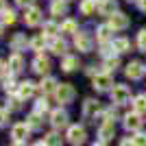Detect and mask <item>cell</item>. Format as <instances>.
Masks as SVG:
<instances>
[{"label": "cell", "instance_id": "ffe728a7", "mask_svg": "<svg viewBox=\"0 0 146 146\" xmlns=\"http://www.w3.org/2000/svg\"><path fill=\"white\" fill-rule=\"evenodd\" d=\"M50 50H52V52H55V55H66V50H68V46H66V42H63V39H52V42H50Z\"/></svg>", "mask_w": 146, "mask_h": 146}, {"label": "cell", "instance_id": "83f0119b", "mask_svg": "<svg viewBox=\"0 0 146 146\" xmlns=\"http://www.w3.org/2000/svg\"><path fill=\"white\" fill-rule=\"evenodd\" d=\"M109 26H98V31H96V37H98V42H107L109 39Z\"/></svg>", "mask_w": 146, "mask_h": 146}, {"label": "cell", "instance_id": "ac0fdd59", "mask_svg": "<svg viewBox=\"0 0 146 146\" xmlns=\"http://www.w3.org/2000/svg\"><path fill=\"white\" fill-rule=\"evenodd\" d=\"M61 68H63L66 72H72L74 68H79V57L66 55V57H63V61H61Z\"/></svg>", "mask_w": 146, "mask_h": 146}, {"label": "cell", "instance_id": "e0dca14e", "mask_svg": "<svg viewBox=\"0 0 146 146\" xmlns=\"http://www.w3.org/2000/svg\"><path fill=\"white\" fill-rule=\"evenodd\" d=\"M7 66L11 68V72H20L22 68H24V59L20 57V52H13L11 57H9V63Z\"/></svg>", "mask_w": 146, "mask_h": 146}, {"label": "cell", "instance_id": "b9f144b4", "mask_svg": "<svg viewBox=\"0 0 146 146\" xmlns=\"http://www.w3.org/2000/svg\"><path fill=\"white\" fill-rule=\"evenodd\" d=\"M137 7H140V11L146 13V0H137Z\"/></svg>", "mask_w": 146, "mask_h": 146}, {"label": "cell", "instance_id": "cb8c5ba5", "mask_svg": "<svg viewBox=\"0 0 146 146\" xmlns=\"http://www.w3.org/2000/svg\"><path fill=\"white\" fill-rule=\"evenodd\" d=\"M26 124H29V129H39V127H42V118H39V113L33 111V113L29 116V120H26Z\"/></svg>", "mask_w": 146, "mask_h": 146}, {"label": "cell", "instance_id": "9c48e42d", "mask_svg": "<svg viewBox=\"0 0 146 146\" xmlns=\"http://www.w3.org/2000/svg\"><path fill=\"white\" fill-rule=\"evenodd\" d=\"M29 131H31V129H29L26 122H18V124H13V127H11V137L15 142H22L26 135H29Z\"/></svg>", "mask_w": 146, "mask_h": 146}, {"label": "cell", "instance_id": "d6986e66", "mask_svg": "<svg viewBox=\"0 0 146 146\" xmlns=\"http://www.w3.org/2000/svg\"><path fill=\"white\" fill-rule=\"evenodd\" d=\"M9 46H11L13 50H22L26 46V37L22 35V33H15V35L11 37V42H9Z\"/></svg>", "mask_w": 146, "mask_h": 146}, {"label": "cell", "instance_id": "d590c367", "mask_svg": "<svg viewBox=\"0 0 146 146\" xmlns=\"http://www.w3.org/2000/svg\"><path fill=\"white\" fill-rule=\"evenodd\" d=\"M118 63H120V61H118L116 57H111V59H107V63H105V70L111 72V70H116V68H118Z\"/></svg>", "mask_w": 146, "mask_h": 146}, {"label": "cell", "instance_id": "f35d334b", "mask_svg": "<svg viewBox=\"0 0 146 146\" xmlns=\"http://www.w3.org/2000/svg\"><path fill=\"white\" fill-rule=\"evenodd\" d=\"M118 146H133V140H131V137H122Z\"/></svg>", "mask_w": 146, "mask_h": 146}, {"label": "cell", "instance_id": "4fadbf2b", "mask_svg": "<svg viewBox=\"0 0 146 146\" xmlns=\"http://www.w3.org/2000/svg\"><path fill=\"white\" fill-rule=\"evenodd\" d=\"M50 122H52V127H55V129L66 127V124H68V116H66V111L55 109L52 113H50Z\"/></svg>", "mask_w": 146, "mask_h": 146}, {"label": "cell", "instance_id": "3957f363", "mask_svg": "<svg viewBox=\"0 0 146 146\" xmlns=\"http://www.w3.org/2000/svg\"><path fill=\"white\" fill-rule=\"evenodd\" d=\"M131 24V20H129V15H124V13H113L109 18V29H113V31H124L127 26Z\"/></svg>", "mask_w": 146, "mask_h": 146}, {"label": "cell", "instance_id": "30bf717a", "mask_svg": "<svg viewBox=\"0 0 146 146\" xmlns=\"http://www.w3.org/2000/svg\"><path fill=\"white\" fill-rule=\"evenodd\" d=\"M113 133H116V127H113V122H109V120H105L103 124H100V129H98V137H100V142L111 140Z\"/></svg>", "mask_w": 146, "mask_h": 146}, {"label": "cell", "instance_id": "8fae6325", "mask_svg": "<svg viewBox=\"0 0 146 146\" xmlns=\"http://www.w3.org/2000/svg\"><path fill=\"white\" fill-rule=\"evenodd\" d=\"M33 70H35L37 74H48V70H50V61L46 59L42 52H39V55L35 57V61H33Z\"/></svg>", "mask_w": 146, "mask_h": 146}, {"label": "cell", "instance_id": "c3c4849f", "mask_svg": "<svg viewBox=\"0 0 146 146\" xmlns=\"http://www.w3.org/2000/svg\"><path fill=\"white\" fill-rule=\"evenodd\" d=\"M144 70H146V68H144Z\"/></svg>", "mask_w": 146, "mask_h": 146}, {"label": "cell", "instance_id": "603a6c76", "mask_svg": "<svg viewBox=\"0 0 146 146\" xmlns=\"http://www.w3.org/2000/svg\"><path fill=\"white\" fill-rule=\"evenodd\" d=\"M39 90H42L44 94H46V92H55V90H57V81L50 79V76H48V79H44L42 85H39Z\"/></svg>", "mask_w": 146, "mask_h": 146}, {"label": "cell", "instance_id": "ba28073f", "mask_svg": "<svg viewBox=\"0 0 146 146\" xmlns=\"http://www.w3.org/2000/svg\"><path fill=\"white\" fill-rule=\"evenodd\" d=\"M111 85H113V81H111L109 74H96V76H94V90H98V92H107Z\"/></svg>", "mask_w": 146, "mask_h": 146}, {"label": "cell", "instance_id": "7a4b0ae2", "mask_svg": "<svg viewBox=\"0 0 146 146\" xmlns=\"http://www.w3.org/2000/svg\"><path fill=\"white\" fill-rule=\"evenodd\" d=\"M131 98V90L127 85H113L111 87V103L113 105H124Z\"/></svg>", "mask_w": 146, "mask_h": 146}, {"label": "cell", "instance_id": "bcb514c9", "mask_svg": "<svg viewBox=\"0 0 146 146\" xmlns=\"http://www.w3.org/2000/svg\"><path fill=\"white\" fill-rule=\"evenodd\" d=\"M33 146H46V144H44V142H37V144H33Z\"/></svg>", "mask_w": 146, "mask_h": 146}, {"label": "cell", "instance_id": "f546056e", "mask_svg": "<svg viewBox=\"0 0 146 146\" xmlns=\"http://www.w3.org/2000/svg\"><path fill=\"white\" fill-rule=\"evenodd\" d=\"M50 11H52V15H63V13H66V5L57 0V2H52V7H50Z\"/></svg>", "mask_w": 146, "mask_h": 146}, {"label": "cell", "instance_id": "277c9868", "mask_svg": "<svg viewBox=\"0 0 146 146\" xmlns=\"http://www.w3.org/2000/svg\"><path fill=\"white\" fill-rule=\"evenodd\" d=\"M66 140H68V142H72V144H81V142L85 140V129L79 127V124H72V127H68Z\"/></svg>", "mask_w": 146, "mask_h": 146}, {"label": "cell", "instance_id": "836d02e7", "mask_svg": "<svg viewBox=\"0 0 146 146\" xmlns=\"http://www.w3.org/2000/svg\"><path fill=\"white\" fill-rule=\"evenodd\" d=\"M5 90H7V94H18L20 85H15L13 81H5Z\"/></svg>", "mask_w": 146, "mask_h": 146}, {"label": "cell", "instance_id": "5b68a950", "mask_svg": "<svg viewBox=\"0 0 146 146\" xmlns=\"http://www.w3.org/2000/svg\"><path fill=\"white\" fill-rule=\"evenodd\" d=\"M124 129H127V131H140L142 129V116L137 113V111L124 116Z\"/></svg>", "mask_w": 146, "mask_h": 146}, {"label": "cell", "instance_id": "8d00e7d4", "mask_svg": "<svg viewBox=\"0 0 146 146\" xmlns=\"http://www.w3.org/2000/svg\"><path fill=\"white\" fill-rule=\"evenodd\" d=\"M133 140V146H146V135L144 133H137L135 137H131Z\"/></svg>", "mask_w": 146, "mask_h": 146}, {"label": "cell", "instance_id": "4316f807", "mask_svg": "<svg viewBox=\"0 0 146 146\" xmlns=\"http://www.w3.org/2000/svg\"><path fill=\"white\" fill-rule=\"evenodd\" d=\"M44 42H46V35H37V37H33V39H31V48L33 50H42V46H44Z\"/></svg>", "mask_w": 146, "mask_h": 146}, {"label": "cell", "instance_id": "5bb4252c", "mask_svg": "<svg viewBox=\"0 0 146 146\" xmlns=\"http://www.w3.org/2000/svg\"><path fill=\"white\" fill-rule=\"evenodd\" d=\"M74 46H76L81 52H87V50L92 48V42H90V37H87L85 33H76V37H74Z\"/></svg>", "mask_w": 146, "mask_h": 146}, {"label": "cell", "instance_id": "7dc6e473", "mask_svg": "<svg viewBox=\"0 0 146 146\" xmlns=\"http://www.w3.org/2000/svg\"><path fill=\"white\" fill-rule=\"evenodd\" d=\"M0 35H2V24H0Z\"/></svg>", "mask_w": 146, "mask_h": 146}, {"label": "cell", "instance_id": "7bdbcfd3", "mask_svg": "<svg viewBox=\"0 0 146 146\" xmlns=\"http://www.w3.org/2000/svg\"><path fill=\"white\" fill-rule=\"evenodd\" d=\"M94 146H107V142H94Z\"/></svg>", "mask_w": 146, "mask_h": 146}, {"label": "cell", "instance_id": "74e56055", "mask_svg": "<svg viewBox=\"0 0 146 146\" xmlns=\"http://www.w3.org/2000/svg\"><path fill=\"white\" fill-rule=\"evenodd\" d=\"M7 118H9V113H7L5 109H0V127H2V124H7Z\"/></svg>", "mask_w": 146, "mask_h": 146}, {"label": "cell", "instance_id": "ee69618b", "mask_svg": "<svg viewBox=\"0 0 146 146\" xmlns=\"http://www.w3.org/2000/svg\"><path fill=\"white\" fill-rule=\"evenodd\" d=\"M5 11V0H0V13Z\"/></svg>", "mask_w": 146, "mask_h": 146}, {"label": "cell", "instance_id": "60d3db41", "mask_svg": "<svg viewBox=\"0 0 146 146\" xmlns=\"http://www.w3.org/2000/svg\"><path fill=\"white\" fill-rule=\"evenodd\" d=\"M7 70H9V68H7V63H2V61H0V76H5Z\"/></svg>", "mask_w": 146, "mask_h": 146}, {"label": "cell", "instance_id": "e575fe53", "mask_svg": "<svg viewBox=\"0 0 146 146\" xmlns=\"http://www.w3.org/2000/svg\"><path fill=\"white\" fill-rule=\"evenodd\" d=\"M35 111H37V113H42V111H48V103H46V98H39V100H37Z\"/></svg>", "mask_w": 146, "mask_h": 146}, {"label": "cell", "instance_id": "f6af8a7d", "mask_svg": "<svg viewBox=\"0 0 146 146\" xmlns=\"http://www.w3.org/2000/svg\"><path fill=\"white\" fill-rule=\"evenodd\" d=\"M11 146H24V144H22V142H13Z\"/></svg>", "mask_w": 146, "mask_h": 146}, {"label": "cell", "instance_id": "7402d4cb", "mask_svg": "<svg viewBox=\"0 0 146 146\" xmlns=\"http://www.w3.org/2000/svg\"><path fill=\"white\" fill-rule=\"evenodd\" d=\"M42 142H44L46 146H61V142H63V140H61V135H59V133H55V131H52V133H48Z\"/></svg>", "mask_w": 146, "mask_h": 146}, {"label": "cell", "instance_id": "7c38bea8", "mask_svg": "<svg viewBox=\"0 0 146 146\" xmlns=\"http://www.w3.org/2000/svg\"><path fill=\"white\" fill-rule=\"evenodd\" d=\"M98 111H100V103H98V100H94V98H87L85 103H83V116H85V118L96 116Z\"/></svg>", "mask_w": 146, "mask_h": 146}, {"label": "cell", "instance_id": "d4e9b609", "mask_svg": "<svg viewBox=\"0 0 146 146\" xmlns=\"http://www.w3.org/2000/svg\"><path fill=\"white\" fill-rule=\"evenodd\" d=\"M94 9H96V0H83V2H81V11H83V15H90Z\"/></svg>", "mask_w": 146, "mask_h": 146}, {"label": "cell", "instance_id": "9a60e30c", "mask_svg": "<svg viewBox=\"0 0 146 146\" xmlns=\"http://www.w3.org/2000/svg\"><path fill=\"white\" fill-rule=\"evenodd\" d=\"M98 11H100V15H113V13H118L116 11V0H103L100 5H98Z\"/></svg>", "mask_w": 146, "mask_h": 146}, {"label": "cell", "instance_id": "52a82bcc", "mask_svg": "<svg viewBox=\"0 0 146 146\" xmlns=\"http://www.w3.org/2000/svg\"><path fill=\"white\" fill-rule=\"evenodd\" d=\"M124 74H127V79H131V81H137L144 74V68H142V63L140 61H131L127 66V70H124Z\"/></svg>", "mask_w": 146, "mask_h": 146}, {"label": "cell", "instance_id": "6da1fadb", "mask_svg": "<svg viewBox=\"0 0 146 146\" xmlns=\"http://www.w3.org/2000/svg\"><path fill=\"white\" fill-rule=\"evenodd\" d=\"M74 87L70 85V83H61V85H57L55 90V98L59 100V103H72L74 100Z\"/></svg>", "mask_w": 146, "mask_h": 146}, {"label": "cell", "instance_id": "44dd1931", "mask_svg": "<svg viewBox=\"0 0 146 146\" xmlns=\"http://www.w3.org/2000/svg\"><path fill=\"white\" fill-rule=\"evenodd\" d=\"M111 46H113L116 52H127V50H129V39H127V37H118V39L111 42Z\"/></svg>", "mask_w": 146, "mask_h": 146}, {"label": "cell", "instance_id": "484cf974", "mask_svg": "<svg viewBox=\"0 0 146 146\" xmlns=\"http://www.w3.org/2000/svg\"><path fill=\"white\" fill-rule=\"evenodd\" d=\"M135 111L137 113H144L146 111V94H140V96L135 98Z\"/></svg>", "mask_w": 146, "mask_h": 146}, {"label": "cell", "instance_id": "d6a6232c", "mask_svg": "<svg viewBox=\"0 0 146 146\" xmlns=\"http://www.w3.org/2000/svg\"><path fill=\"white\" fill-rule=\"evenodd\" d=\"M137 48L146 52V29H142L140 33H137Z\"/></svg>", "mask_w": 146, "mask_h": 146}, {"label": "cell", "instance_id": "8992f818", "mask_svg": "<svg viewBox=\"0 0 146 146\" xmlns=\"http://www.w3.org/2000/svg\"><path fill=\"white\" fill-rule=\"evenodd\" d=\"M24 22H26V26H37L42 22V11L37 7H29L24 11Z\"/></svg>", "mask_w": 146, "mask_h": 146}, {"label": "cell", "instance_id": "1f68e13d", "mask_svg": "<svg viewBox=\"0 0 146 146\" xmlns=\"http://www.w3.org/2000/svg\"><path fill=\"white\" fill-rule=\"evenodd\" d=\"M2 22H5V24H13V22H15V13H13L11 9H5V11H2Z\"/></svg>", "mask_w": 146, "mask_h": 146}, {"label": "cell", "instance_id": "4dcf8cb0", "mask_svg": "<svg viewBox=\"0 0 146 146\" xmlns=\"http://www.w3.org/2000/svg\"><path fill=\"white\" fill-rule=\"evenodd\" d=\"M74 31H76V22L74 20H66L61 24V33H74Z\"/></svg>", "mask_w": 146, "mask_h": 146}, {"label": "cell", "instance_id": "ab89813d", "mask_svg": "<svg viewBox=\"0 0 146 146\" xmlns=\"http://www.w3.org/2000/svg\"><path fill=\"white\" fill-rule=\"evenodd\" d=\"M15 2H18L20 7H24V9L26 7H33V0H15Z\"/></svg>", "mask_w": 146, "mask_h": 146}, {"label": "cell", "instance_id": "f1b7e54d", "mask_svg": "<svg viewBox=\"0 0 146 146\" xmlns=\"http://www.w3.org/2000/svg\"><path fill=\"white\" fill-rule=\"evenodd\" d=\"M55 33H57V24L55 22H46V24H44V35L46 37H52V39H55Z\"/></svg>", "mask_w": 146, "mask_h": 146}, {"label": "cell", "instance_id": "2e32d148", "mask_svg": "<svg viewBox=\"0 0 146 146\" xmlns=\"http://www.w3.org/2000/svg\"><path fill=\"white\" fill-rule=\"evenodd\" d=\"M33 94H35V85H33L31 81L22 83V85H20V90H18V98H20V100H26V98H31Z\"/></svg>", "mask_w": 146, "mask_h": 146}]
</instances>
